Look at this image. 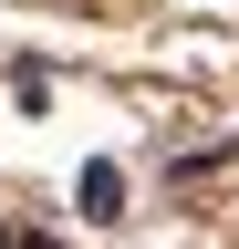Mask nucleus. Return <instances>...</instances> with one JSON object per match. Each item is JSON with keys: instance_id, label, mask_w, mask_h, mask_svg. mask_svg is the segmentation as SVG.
Masks as SVG:
<instances>
[{"instance_id": "obj_1", "label": "nucleus", "mask_w": 239, "mask_h": 249, "mask_svg": "<svg viewBox=\"0 0 239 249\" xmlns=\"http://www.w3.org/2000/svg\"><path fill=\"white\" fill-rule=\"evenodd\" d=\"M83 208L114 218V208H125V177H114V166H83Z\"/></svg>"}, {"instance_id": "obj_2", "label": "nucleus", "mask_w": 239, "mask_h": 249, "mask_svg": "<svg viewBox=\"0 0 239 249\" xmlns=\"http://www.w3.org/2000/svg\"><path fill=\"white\" fill-rule=\"evenodd\" d=\"M0 249H11V229H0Z\"/></svg>"}]
</instances>
